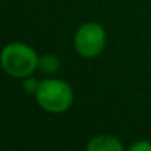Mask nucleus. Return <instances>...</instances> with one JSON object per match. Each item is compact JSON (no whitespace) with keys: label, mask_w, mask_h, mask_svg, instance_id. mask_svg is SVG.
Instances as JSON below:
<instances>
[{"label":"nucleus","mask_w":151,"mask_h":151,"mask_svg":"<svg viewBox=\"0 0 151 151\" xmlns=\"http://www.w3.org/2000/svg\"><path fill=\"white\" fill-rule=\"evenodd\" d=\"M0 66L13 78H27L38 68V54L24 43H10L0 51Z\"/></svg>","instance_id":"1"},{"label":"nucleus","mask_w":151,"mask_h":151,"mask_svg":"<svg viewBox=\"0 0 151 151\" xmlns=\"http://www.w3.org/2000/svg\"><path fill=\"white\" fill-rule=\"evenodd\" d=\"M35 100L49 113H63L73 103V90L62 79H44L37 88Z\"/></svg>","instance_id":"2"},{"label":"nucleus","mask_w":151,"mask_h":151,"mask_svg":"<svg viewBox=\"0 0 151 151\" xmlns=\"http://www.w3.org/2000/svg\"><path fill=\"white\" fill-rule=\"evenodd\" d=\"M107 35L104 28L97 22H87L78 28L73 38V46L76 51L85 57L93 59L97 57L106 47Z\"/></svg>","instance_id":"3"},{"label":"nucleus","mask_w":151,"mask_h":151,"mask_svg":"<svg viewBox=\"0 0 151 151\" xmlns=\"http://www.w3.org/2000/svg\"><path fill=\"white\" fill-rule=\"evenodd\" d=\"M87 151H125V147L116 137L101 134L88 142Z\"/></svg>","instance_id":"4"},{"label":"nucleus","mask_w":151,"mask_h":151,"mask_svg":"<svg viewBox=\"0 0 151 151\" xmlns=\"http://www.w3.org/2000/svg\"><path fill=\"white\" fill-rule=\"evenodd\" d=\"M60 68V59L56 56V54H51V53H46V54H41L38 57V69L46 73V75H53L59 70Z\"/></svg>","instance_id":"5"},{"label":"nucleus","mask_w":151,"mask_h":151,"mask_svg":"<svg viewBox=\"0 0 151 151\" xmlns=\"http://www.w3.org/2000/svg\"><path fill=\"white\" fill-rule=\"evenodd\" d=\"M38 85H40V82H38L35 78H28V76L25 78V81H24V84H22L24 91L28 93V94H34V96H35V93H37Z\"/></svg>","instance_id":"6"},{"label":"nucleus","mask_w":151,"mask_h":151,"mask_svg":"<svg viewBox=\"0 0 151 151\" xmlns=\"http://www.w3.org/2000/svg\"><path fill=\"white\" fill-rule=\"evenodd\" d=\"M126 151H151V141H147V139L137 141Z\"/></svg>","instance_id":"7"}]
</instances>
